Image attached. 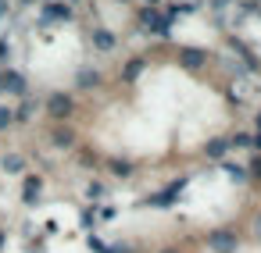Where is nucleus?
Masks as SVG:
<instances>
[{"mask_svg":"<svg viewBox=\"0 0 261 253\" xmlns=\"http://www.w3.org/2000/svg\"><path fill=\"white\" fill-rule=\"evenodd\" d=\"M43 111H47V118L50 121H68L72 114H75V100H72V93H50L47 97V104H43Z\"/></svg>","mask_w":261,"mask_h":253,"instance_id":"nucleus-1","label":"nucleus"},{"mask_svg":"<svg viewBox=\"0 0 261 253\" xmlns=\"http://www.w3.org/2000/svg\"><path fill=\"white\" fill-rule=\"evenodd\" d=\"M207 249L211 253H236L240 249V239L229 228H215V232H207Z\"/></svg>","mask_w":261,"mask_h":253,"instance_id":"nucleus-2","label":"nucleus"},{"mask_svg":"<svg viewBox=\"0 0 261 253\" xmlns=\"http://www.w3.org/2000/svg\"><path fill=\"white\" fill-rule=\"evenodd\" d=\"M50 22H72V4H65V0H47L40 8V25H50Z\"/></svg>","mask_w":261,"mask_h":253,"instance_id":"nucleus-3","label":"nucleus"},{"mask_svg":"<svg viewBox=\"0 0 261 253\" xmlns=\"http://www.w3.org/2000/svg\"><path fill=\"white\" fill-rule=\"evenodd\" d=\"M0 93H11V97H25L29 93V79L22 72H0Z\"/></svg>","mask_w":261,"mask_h":253,"instance_id":"nucleus-4","label":"nucleus"},{"mask_svg":"<svg viewBox=\"0 0 261 253\" xmlns=\"http://www.w3.org/2000/svg\"><path fill=\"white\" fill-rule=\"evenodd\" d=\"M140 22H143V29L154 33V36H168V29H172V15H158V11H143Z\"/></svg>","mask_w":261,"mask_h":253,"instance_id":"nucleus-5","label":"nucleus"},{"mask_svg":"<svg viewBox=\"0 0 261 253\" xmlns=\"http://www.w3.org/2000/svg\"><path fill=\"white\" fill-rule=\"evenodd\" d=\"M186 189V178H179V182H172V185H165L158 196H150V200H143L147 207H172L175 200H179V193Z\"/></svg>","mask_w":261,"mask_h":253,"instance_id":"nucleus-6","label":"nucleus"},{"mask_svg":"<svg viewBox=\"0 0 261 253\" xmlns=\"http://www.w3.org/2000/svg\"><path fill=\"white\" fill-rule=\"evenodd\" d=\"M179 65H182L186 72H200V68L207 65V50H200V47H182V50H179Z\"/></svg>","mask_w":261,"mask_h":253,"instance_id":"nucleus-7","label":"nucleus"},{"mask_svg":"<svg viewBox=\"0 0 261 253\" xmlns=\"http://www.w3.org/2000/svg\"><path fill=\"white\" fill-rule=\"evenodd\" d=\"M50 143H54L58 150H72V146H75V132H72L65 121H54V129H50Z\"/></svg>","mask_w":261,"mask_h":253,"instance_id":"nucleus-8","label":"nucleus"},{"mask_svg":"<svg viewBox=\"0 0 261 253\" xmlns=\"http://www.w3.org/2000/svg\"><path fill=\"white\" fill-rule=\"evenodd\" d=\"M40 193H43V178L40 175H25V182H22V203L33 207L40 200Z\"/></svg>","mask_w":261,"mask_h":253,"instance_id":"nucleus-9","label":"nucleus"},{"mask_svg":"<svg viewBox=\"0 0 261 253\" xmlns=\"http://www.w3.org/2000/svg\"><path fill=\"white\" fill-rule=\"evenodd\" d=\"M115 43H118V40H115L108 29H93V47H97L100 54H111V50H115Z\"/></svg>","mask_w":261,"mask_h":253,"instance_id":"nucleus-10","label":"nucleus"},{"mask_svg":"<svg viewBox=\"0 0 261 253\" xmlns=\"http://www.w3.org/2000/svg\"><path fill=\"white\" fill-rule=\"evenodd\" d=\"M75 82H79V89H97L100 86V72L97 68H79Z\"/></svg>","mask_w":261,"mask_h":253,"instance_id":"nucleus-11","label":"nucleus"},{"mask_svg":"<svg viewBox=\"0 0 261 253\" xmlns=\"http://www.w3.org/2000/svg\"><path fill=\"white\" fill-rule=\"evenodd\" d=\"M225 150H229V139H225V136H218V139H207V143H204V153H207V157H215V161H222V157H225Z\"/></svg>","mask_w":261,"mask_h":253,"instance_id":"nucleus-12","label":"nucleus"},{"mask_svg":"<svg viewBox=\"0 0 261 253\" xmlns=\"http://www.w3.org/2000/svg\"><path fill=\"white\" fill-rule=\"evenodd\" d=\"M222 171L232 178V182H247L250 175H247V164H240V161H222Z\"/></svg>","mask_w":261,"mask_h":253,"instance_id":"nucleus-13","label":"nucleus"},{"mask_svg":"<svg viewBox=\"0 0 261 253\" xmlns=\"http://www.w3.org/2000/svg\"><path fill=\"white\" fill-rule=\"evenodd\" d=\"M0 168H4L8 175H22V171H25V157H22V153H8L4 161H0Z\"/></svg>","mask_w":261,"mask_h":253,"instance_id":"nucleus-14","label":"nucleus"},{"mask_svg":"<svg viewBox=\"0 0 261 253\" xmlns=\"http://www.w3.org/2000/svg\"><path fill=\"white\" fill-rule=\"evenodd\" d=\"M143 68H147V61H143V57H133V61H129V65L122 68V82H136Z\"/></svg>","mask_w":261,"mask_h":253,"instance_id":"nucleus-15","label":"nucleus"},{"mask_svg":"<svg viewBox=\"0 0 261 253\" xmlns=\"http://www.w3.org/2000/svg\"><path fill=\"white\" fill-rule=\"evenodd\" d=\"M11 114H15V121H22V125H25V121H33V114H36V104H33V100H22L18 107H11Z\"/></svg>","mask_w":261,"mask_h":253,"instance_id":"nucleus-16","label":"nucleus"},{"mask_svg":"<svg viewBox=\"0 0 261 253\" xmlns=\"http://www.w3.org/2000/svg\"><path fill=\"white\" fill-rule=\"evenodd\" d=\"M111 171H115L118 178H129V175H133V164H129V161H111Z\"/></svg>","mask_w":261,"mask_h":253,"instance_id":"nucleus-17","label":"nucleus"},{"mask_svg":"<svg viewBox=\"0 0 261 253\" xmlns=\"http://www.w3.org/2000/svg\"><path fill=\"white\" fill-rule=\"evenodd\" d=\"M86 200H90V203L104 200V185H100V182H90V185H86Z\"/></svg>","mask_w":261,"mask_h":253,"instance_id":"nucleus-18","label":"nucleus"},{"mask_svg":"<svg viewBox=\"0 0 261 253\" xmlns=\"http://www.w3.org/2000/svg\"><path fill=\"white\" fill-rule=\"evenodd\" d=\"M15 125V114H11V107H4V104H0V132H4V129H11Z\"/></svg>","mask_w":261,"mask_h":253,"instance_id":"nucleus-19","label":"nucleus"},{"mask_svg":"<svg viewBox=\"0 0 261 253\" xmlns=\"http://www.w3.org/2000/svg\"><path fill=\"white\" fill-rule=\"evenodd\" d=\"M232 146H236V150L250 146V136H247V132H236V136H229V150H232Z\"/></svg>","mask_w":261,"mask_h":253,"instance_id":"nucleus-20","label":"nucleus"},{"mask_svg":"<svg viewBox=\"0 0 261 253\" xmlns=\"http://www.w3.org/2000/svg\"><path fill=\"white\" fill-rule=\"evenodd\" d=\"M104 253H133V246H129V242H108Z\"/></svg>","mask_w":261,"mask_h":253,"instance_id":"nucleus-21","label":"nucleus"},{"mask_svg":"<svg viewBox=\"0 0 261 253\" xmlns=\"http://www.w3.org/2000/svg\"><path fill=\"white\" fill-rule=\"evenodd\" d=\"M83 228H97V210H83Z\"/></svg>","mask_w":261,"mask_h":253,"instance_id":"nucleus-22","label":"nucleus"},{"mask_svg":"<svg viewBox=\"0 0 261 253\" xmlns=\"http://www.w3.org/2000/svg\"><path fill=\"white\" fill-rule=\"evenodd\" d=\"M104 246H108L104 239H97V235H90V249H93V253H104Z\"/></svg>","mask_w":261,"mask_h":253,"instance_id":"nucleus-23","label":"nucleus"},{"mask_svg":"<svg viewBox=\"0 0 261 253\" xmlns=\"http://www.w3.org/2000/svg\"><path fill=\"white\" fill-rule=\"evenodd\" d=\"M11 57V43L8 40H0V61H8Z\"/></svg>","mask_w":261,"mask_h":253,"instance_id":"nucleus-24","label":"nucleus"},{"mask_svg":"<svg viewBox=\"0 0 261 253\" xmlns=\"http://www.w3.org/2000/svg\"><path fill=\"white\" fill-rule=\"evenodd\" d=\"M247 175H254V178H261V157H257V161L250 164V171H247Z\"/></svg>","mask_w":261,"mask_h":253,"instance_id":"nucleus-25","label":"nucleus"},{"mask_svg":"<svg viewBox=\"0 0 261 253\" xmlns=\"http://www.w3.org/2000/svg\"><path fill=\"white\" fill-rule=\"evenodd\" d=\"M8 18V0H0V22Z\"/></svg>","mask_w":261,"mask_h":253,"instance_id":"nucleus-26","label":"nucleus"},{"mask_svg":"<svg viewBox=\"0 0 261 253\" xmlns=\"http://www.w3.org/2000/svg\"><path fill=\"white\" fill-rule=\"evenodd\" d=\"M250 146H257V150H261V132H257V136H250Z\"/></svg>","mask_w":261,"mask_h":253,"instance_id":"nucleus-27","label":"nucleus"},{"mask_svg":"<svg viewBox=\"0 0 261 253\" xmlns=\"http://www.w3.org/2000/svg\"><path fill=\"white\" fill-rule=\"evenodd\" d=\"M229 4V0H211V8H225Z\"/></svg>","mask_w":261,"mask_h":253,"instance_id":"nucleus-28","label":"nucleus"},{"mask_svg":"<svg viewBox=\"0 0 261 253\" xmlns=\"http://www.w3.org/2000/svg\"><path fill=\"white\" fill-rule=\"evenodd\" d=\"M158 253H179V249H175V246H165V249H158Z\"/></svg>","mask_w":261,"mask_h":253,"instance_id":"nucleus-29","label":"nucleus"},{"mask_svg":"<svg viewBox=\"0 0 261 253\" xmlns=\"http://www.w3.org/2000/svg\"><path fill=\"white\" fill-rule=\"evenodd\" d=\"M147 4H161V0H147Z\"/></svg>","mask_w":261,"mask_h":253,"instance_id":"nucleus-30","label":"nucleus"},{"mask_svg":"<svg viewBox=\"0 0 261 253\" xmlns=\"http://www.w3.org/2000/svg\"><path fill=\"white\" fill-rule=\"evenodd\" d=\"M0 246H4V232H0Z\"/></svg>","mask_w":261,"mask_h":253,"instance_id":"nucleus-31","label":"nucleus"},{"mask_svg":"<svg viewBox=\"0 0 261 253\" xmlns=\"http://www.w3.org/2000/svg\"><path fill=\"white\" fill-rule=\"evenodd\" d=\"M65 4H79V0H65Z\"/></svg>","mask_w":261,"mask_h":253,"instance_id":"nucleus-32","label":"nucleus"},{"mask_svg":"<svg viewBox=\"0 0 261 253\" xmlns=\"http://www.w3.org/2000/svg\"><path fill=\"white\" fill-rule=\"evenodd\" d=\"M257 235H261V221H257Z\"/></svg>","mask_w":261,"mask_h":253,"instance_id":"nucleus-33","label":"nucleus"},{"mask_svg":"<svg viewBox=\"0 0 261 253\" xmlns=\"http://www.w3.org/2000/svg\"><path fill=\"white\" fill-rule=\"evenodd\" d=\"M40 4H47V0H40Z\"/></svg>","mask_w":261,"mask_h":253,"instance_id":"nucleus-34","label":"nucleus"},{"mask_svg":"<svg viewBox=\"0 0 261 253\" xmlns=\"http://www.w3.org/2000/svg\"><path fill=\"white\" fill-rule=\"evenodd\" d=\"M257 125H261V118H257Z\"/></svg>","mask_w":261,"mask_h":253,"instance_id":"nucleus-35","label":"nucleus"}]
</instances>
